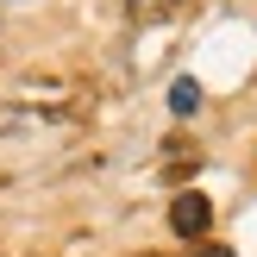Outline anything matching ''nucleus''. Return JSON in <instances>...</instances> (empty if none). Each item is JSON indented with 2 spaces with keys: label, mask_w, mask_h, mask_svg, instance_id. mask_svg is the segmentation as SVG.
Wrapping results in <instances>:
<instances>
[{
  "label": "nucleus",
  "mask_w": 257,
  "mask_h": 257,
  "mask_svg": "<svg viewBox=\"0 0 257 257\" xmlns=\"http://www.w3.org/2000/svg\"><path fill=\"white\" fill-rule=\"evenodd\" d=\"M176 232H188V238L207 232V201H201V195H182V201H176Z\"/></svg>",
  "instance_id": "f257e3e1"
},
{
  "label": "nucleus",
  "mask_w": 257,
  "mask_h": 257,
  "mask_svg": "<svg viewBox=\"0 0 257 257\" xmlns=\"http://www.w3.org/2000/svg\"><path fill=\"white\" fill-rule=\"evenodd\" d=\"M170 107H176V113H195V107H201L195 82H176V88H170Z\"/></svg>",
  "instance_id": "f03ea898"
}]
</instances>
